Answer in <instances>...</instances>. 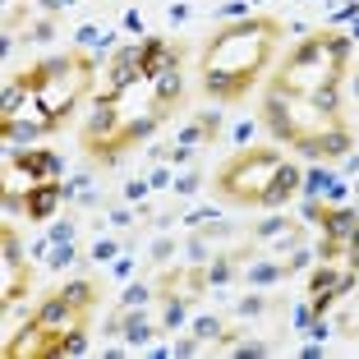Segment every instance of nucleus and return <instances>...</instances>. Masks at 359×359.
Instances as JSON below:
<instances>
[{
	"label": "nucleus",
	"instance_id": "9d476101",
	"mask_svg": "<svg viewBox=\"0 0 359 359\" xmlns=\"http://www.w3.org/2000/svg\"><path fill=\"white\" fill-rule=\"evenodd\" d=\"M217 332H221V323H217V318H198V323H194V336H198V341H212Z\"/></svg>",
	"mask_w": 359,
	"mask_h": 359
},
{
	"label": "nucleus",
	"instance_id": "0eeeda50",
	"mask_svg": "<svg viewBox=\"0 0 359 359\" xmlns=\"http://www.w3.org/2000/svg\"><path fill=\"white\" fill-rule=\"evenodd\" d=\"M175 69V51L166 42H148L143 47V78H161Z\"/></svg>",
	"mask_w": 359,
	"mask_h": 359
},
{
	"label": "nucleus",
	"instance_id": "f8f14e48",
	"mask_svg": "<svg viewBox=\"0 0 359 359\" xmlns=\"http://www.w3.org/2000/svg\"><path fill=\"white\" fill-rule=\"evenodd\" d=\"M111 253H115V244H111V240H97V249H93V258H97V263H106Z\"/></svg>",
	"mask_w": 359,
	"mask_h": 359
},
{
	"label": "nucleus",
	"instance_id": "f03ea898",
	"mask_svg": "<svg viewBox=\"0 0 359 359\" xmlns=\"http://www.w3.org/2000/svg\"><path fill=\"white\" fill-rule=\"evenodd\" d=\"M345 69V42L341 37H309L304 47H295V56L286 60V78L277 93H318L336 83Z\"/></svg>",
	"mask_w": 359,
	"mask_h": 359
},
{
	"label": "nucleus",
	"instance_id": "20e7f679",
	"mask_svg": "<svg viewBox=\"0 0 359 359\" xmlns=\"http://www.w3.org/2000/svg\"><path fill=\"white\" fill-rule=\"evenodd\" d=\"M143 74V51L139 47H125L120 56H115V69H111V83H106V97H115V93H125L129 83Z\"/></svg>",
	"mask_w": 359,
	"mask_h": 359
},
{
	"label": "nucleus",
	"instance_id": "1a4fd4ad",
	"mask_svg": "<svg viewBox=\"0 0 359 359\" xmlns=\"http://www.w3.org/2000/svg\"><path fill=\"white\" fill-rule=\"evenodd\" d=\"M125 336H129V341H134V345H143V341H148V336H152V327H148L143 318H129V323H125Z\"/></svg>",
	"mask_w": 359,
	"mask_h": 359
},
{
	"label": "nucleus",
	"instance_id": "9b49d317",
	"mask_svg": "<svg viewBox=\"0 0 359 359\" xmlns=\"http://www.w3.org/2000/svg\"><path fill=\"white\" fill-rule=\"evenodd\" d=\"M65 295H69V299H74V304H78V309H83V304L93 299V286H88V281H74V286H69V290H65Z\"/></svg>",
	"mask_w": 359,
	"mask_h": 359
},
{
	"label": "nucleus",
	"instance_id": "6e6552de",
	"mask_svg": "<svg viewBox=\"0 0 359 359\" xmlns=\"http://www.w3.org/2000/svg\"><path fill=\"white\" fill-rule=\"evenodd\" d=\"M327 235H336V240H341V235H355V212H332Z\"/></svg>",
	"mask_w": 359,
	"mask_h": 359
},
{
	"label": "nucleus",
	"instance_id": "423d86ee",
	"mask_svg": "<svg viewBox=\"0 0 359 359\" xmlns=\"http://www.w3.org/2000/svg\"><path fill=\"white\" fill-rule=\"evenodd\" d=\"M65 198V185H56V180H47V185H32V194H28V217H37V221H47L51 212H56V203Z\"/></svg>",
	"mask_w": 359,
	"mask_h": 359
},
{
	"label": "nucleus",
	"instance_id": "7ed1b4c3",
	"mask_svg": "<svg viewBox=\"0 0 359 359\" xmlns=\"http://www.w3.org/2000/svg\"><path fill=\"white\" fill-rule=\"evenodd\" d=\"M281 166L286 161L277 152H240L231 166L221 171V194H226V198H240V203H267Z\"/></svg>",
	"mask_w": 359,
	"mask_h": 359
},
{
	"label": "nucleus",
	"instance_id": "ddd939ff",
	"mask_svg": "<svg viewBox=\"0 0 359 359\" xmlns=\"http://www.w3.org/2000/svg\"><path fill=\"white\" fill-rule=\"evenodd\" d=\"M148 299V286H129L125 290V304H143Z\"/></svg>",
	"mask_w": 359,
	"mask_h": 359
},
{
	"label": "nucleus",
	"instance_id": "4468645a",
	"mask_svg": "<svg viewBox=\"0 0 359 359\" xmlns=\"http://www.w3.org/2000/svg\"><path fill=\"white\" fill-rule=\"evenodd\" d=\"M175 189H180V194H194V189H198V175H185V180H180Z\"/></svg>",
	"mask_w": 359,
	"mask_h": 359
},
{
	"label": "nucleus",
	"instance_id": "39448f33",
	"mask_svg": "<svg viewBox=\"0 0 359 359\" xmlns=\"http://www.w3.org/2000/svg\"><path fill=\"white\" fill-rule=\"evenodd\" d=\"M14 166H23V171H28V185H32V175H37V185H47V180H56V175H60V161H56V157L51 152H14Z\"/></svg>",
	"mask_w": 359,
	"mask_h": 359
},
{
	"label": "nucleus",
	"instance_id": "f257e3e1",
	"mask_svg": "<svg viewBox=\"0 0 359 359\" xmlns=\"http://www.w3.org/2000/svg\"><path fill=\"white\" fill-rule=\"evenodd\" d=\"M272 32L277 23H267V19H249L244 28H231L221 32L212 51H207V93L212 97H240L249 88L258 69L267 65V51H272Z\"/></svg>",
	"mask_w": 359,
	"mask_h": 359
}]
</instances>
